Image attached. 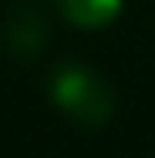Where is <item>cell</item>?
Segmentation results:
<instances>
[{
  "label": "cell",
  "instance_id": "obj_1",
  "mask_svg": "<svg viewBox=\"0 0 155 158\" xmlns=\"http://www.w3.org/2000/svg\"><path fill=\"white\" fill-rule=\"evenodd\" d=\"M51 101L71 121L84 128H101L115 114V91L111 84L94 74L88 64H58L51 71Z\"/></svg>",
  "mask_w": 155,
  "mask_h": 158
},
{
  "label": "cell",
  "instance_id": "obj_2",
  "mask_svg": "<svg viewBox=\"0 0 155 158\" xmlns=\"http://www.w3.org/2000/svg\"><path fill=\"white\" fill-rule=\"evenodd\" d=\"M44 37H47V24L31 3H20V7L10 10V17H7V44H10L14 54H37Z\"/></svg>",
  "mask_w": 155,
  "mask_h": 158
},
{
  "label": "cell",
  "instance_id": "obj_3",
  "mask_svg": "<svg viewBox=\"0 0 155 158\" xmlns=\"http://www.w3.org/2000/svg\"><path fill=\"white\" fill-rule=\"evenodd\" d=\"M54 3L71 24L94 31V27H108L122 14L125 0H54Z\"/></svg>",
  "mask_w": 155,
  "mask_h": 158
}]
</instances>
